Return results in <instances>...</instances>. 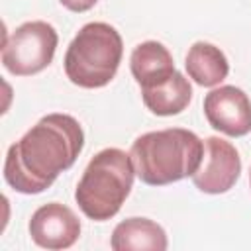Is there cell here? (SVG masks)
Returning <instances> with one entry per match:
<instances>
[{
	"instance_id": "obj_4",
	"label": "cell",
	"mask_w": 251,
	"mask_h": 251,
	"mask_svg": "<svg viewBox=\"0 0 251 251\" xmlns=\"http://www.w3.org/2000/svg\"><path fill=\"white\" fill-rule=\"evenodd\" d=\"M124 41L106 22H90L78 29L65 53V75L80 88H102L118 73Z\"/></svg>"
},
{
	"instance_id": "obj_6",
	"label": "cell",
	"mask_w": 251,
	"mask_h": 251,
	"mask_svg": "<svg viewBox=\"0 0 251 251\" xmlns=\"http://www.w3.org/2000/svg\"><path fill=\"white\" fill-rule=\"evenodd\" d=\"M239 175L241 159L237 149L218 135L206 137L202 163L192 175L194 186L206 194H224L237 182Z\"/></svg>"
},
{
	"instance_id": "obj_3",
	"label": "cell",
	"mask_w": 251,
	"mask_h": 251,
	"mask_svg": "<svg viewBox=\"0 0 251 251\" xmlns=\"http://www.w3.org/2000/svg\"><path fill=\"white\" fill-rule=\"evenodd\" d=\"M133 176L135 167L129 153L118 147L102 149L88 161L76 184L75 200L86 218L106 222L120 212L129 196Z\"/></svg>"
},
{
	"instance_id": "obj_1",
	"label": "cell",
	"mask_w": 251,
	"mask_h": 251,
	"mask_svg": "<svg viewBox=\"0 0 251 251\" xmlns=\"http://www.w3.org/2000/svg\"><path fill=\"white\" fill-rule=\"evenodd\" d=\"M82 145L84 131L73 116L47 114L10 145L4 178L16 192L39 194L75 165Z\"/></svg>"
},
{
	"instance_id": "obj_7",
	"label": "cell",
	"mask_w": 251,
	"mask_h": 251,
	"mask_svg": "<svg viewBox=\"0 0 251 251\" xmlns=\"http://www.w3.org/2000/svg\"><path fill=\"white\" fill-rule=\"evenodd\" d=\"M204 116L214 129L229 137H243L251 131V100L237 86L226 84L210 90L204 98Z\"/></svg>"
},
{
	"instance_id": "obj_11",
	"label": "cell",
	"mask_w": 251,
	"mask_h": 251,
	"mask_svg": "<svg viewBox=\"0 0 251 251\" xmlns=\"http://www.w3.org/2000/svg\"><path fill=\"white\" fill-rule=\"evenodd\" d=\"M145 108L155 116H176L192 100V86L182 73L175 71L167 80L141 88Z\"/></svg>"
},
{
	"instance_id": "obj_5",
	"label": "cell",
	"mask_w": 251,
	"mask_h": 251,
	"mask_svg": "<svg viewBox=\"0 0 251 251\" xmlns=\"http://www.w3.org/2000/svg\"><path fill=\"white\" fill-rule=\"evenodd\" d=\"M59 35L47 22L35 20L18 25L2 47V65L14 76H29L47 69L55 57Z\"/></svg>"
},
{
	"instance_id": "obj_14",
	"label": "cell",
	"mask_w": 251,
	"mask_h": 251,
	"mask_svg": "<svg viewBox=\"0 0 251 251\" xmlns=\"http://www.w3.org/2000/svg\"><path fill=\"white\" fill-rule=\"evenodd\" d=\"M249 186H251V171H249Z\"/></svg>"
},
{
	"instance_id": "obj_13",
	"label": "cell",
	"mask_w": 251,
	"mask_h": 251,
	"mask_svg": "<svg viewBox=\"0 0 251 251\" xmlns=\"http://www.w3.org/2000/svg\"><path fill=\"white\" fill-rule=\"evenodd\" d=\"M59 2H61L67 10L80 14V12H88L90 8H94L98 0H59Z\"/></svg>"
},
{
	"instance_id": "obj_9",
	"label": "cell",
	"mask_w": 251,
	"mask_h": 251,
	"mask_svg": "<svg viewBox=\"0 0 251 251\" xmlns=\"http://www.w3.org/2000/svg\"><path fill=\"white\" fill-rule=\"evenodd\" d=\"M167 245L165 229L149 218H127L120 222L110 239L114 251H165Z\"/></svg>"
},
{
	"instance_id": "obj_10",
	"label": "cell",
	"mask_w": 251,
	"mask_h": 251,
	"mask_svg": "<svg viewBox=\"0 0 251 251\" xmlns=\"http://www.w3.org/2000/svg\"><path fill=\"white\" fill-rule=\"evenodd\" d=\"M129 69H131V75L141 88L159 84V82L167 80L176 71L171 51L159 41L139 43L131 51Z\"/></svg>"
},
{
	"instance_id": "obj_2",
	"label": "cell",
	"mask_w": 251,
	"mask_h": 251,
	"mask_svg": "<svg viewBox=\"0 0 251 251\" xmlns=\"http://www.w3.org/2000/svg\"><path fill=\"white\" fill-rule=\"evenodd\" d=\"M129 155L141 182L165 186L198 171L204 157V141L190 129L167 127L139 135Z\"/></svg>"
},
{
	"instance_id": "obj_8",
	"label": "cell",
	"mask_w": 251,
	"mask_h": 251,
	"mask_svg": "<svg viewBox=\"0 0 251 251\" xmlns=\"http://www.w3.org/2000/svg\"><path fill=\"white\" fill-rule=\"evenodd\" d=\"M29 235L33 243L43 249H67L78 239L80 222L69 206L61 202H49L31 214Z\"/></svg>"
},
{
	"instance_id": "obj_12",
	"label": "cell",
	"mask_w": 251,
	"mask_h": 251,
	"mask_svg": "<svg viewBox=\"0 0 251 251\" xmlns=\"http://www.w3.org/2000/svg\"><path fill=\"white\" fill-rule=\"evenodd\" d=\"M184 67L188 76L206 88L218 86L229 73V63L224 51L208 41H196L186 53Z\"/></svg>"
}]
</instances>
